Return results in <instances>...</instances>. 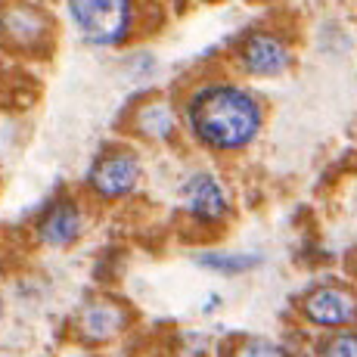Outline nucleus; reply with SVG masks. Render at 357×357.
Masks as SVG:
<instances>
[{"label": "nucleus", "mask_w": 357, "mask_h": 357, "mask_svg": "<svg viewBox=\"0 0 357 357\" xmlns=\"http://www.w3.org/2000/svg\"><path fill=\"white\" fill-rule=\"evenodd\" d=\"M183 121L196 143L215 153H239L261 134L264 109L245 87L230 81H208L199 84L183 102Z\"/></svg>", "instance_id": "1"}, {"label": "nucleus", "mask_w": 357, "mask_h": 357, "mask_svg": "<svg viewBox=\"0 0 357 357\" xmlns=\"http://www.w3.org/2000/svg\"><path fill=\"white\" fill-rule=\"evenodd\" d=\"M68 16L87 47L112 50L134 31V0H68Z\"/></svg>", "instance_id": "2"}, {"label": "nucleus", "mask_w": 357, "mask_h": 357, "mask_svg": "<svg viewBox=\"0 0 357 357\" xmlns=\"http://www.w3.org/2000/svg\"><path fill=\"white\" fill-rule=\"evenodd\" d=\"M143 177L140 159L130 149H112L102 153L97 162L87 168V190L97 199H125L137 190Z\"/></svg>", "instance_id": "3"}, {"label": "nucleus", "mask_w": 357, "mask_h": 357, "mask_svg": "<svg viewBox=\"0 0 357 357\" xmlns=\"http://www.w3.org/2000/svg\"><path fill=\"white\" fill-rule=\"evenodd\" d=\"M236 66L249 78H280L289 72L292 50L273 31H249L236 44Z\"/></svg>", "instance_id": "4"}, {"label": "nucleus", "mask_w": 357, "mask_h": 357, "mask_svg": "<svg viewBox=\"0 0 357 357\" xmlns=\"http://www.w3.org/2000/svg\"><path fill=\"white\" fill-rule=\"evenodd\" d=\"M301 317L320 329H348L357 320V298L345 286L320 283L301 295Z\"/></svg>", "instance_id": "5"}, {"label": "nucleus", "mask_w": 357, "mask_h": 357, "mask_svg": "<svg viewBox=\"0 0 357 357\" xmlns=\"http://www.w3.org/2000/svg\"><path fill=\"white\" fill-rule=\"evenodd\" d=\"M181 199H183L187 215L193 218L199 227H215V224L227 221V215H230L227 190H224V183L211 171L190 174L181 187Z\"/></svg>", "instance_id": "6"}, {"label": "nucleus", "mask_w": 357, "mask_h": 357, "mask_svg": "<svg viewBox=\"0 0 357 357\" xmlns=\"http://www.w3.org/2000/svg\"><path fill=\"white\" fill-rule=\"evenodd\" d=\"M81 230H84V211H81V205L75 202L72 196L53 199L38 215V224H34L38 239L44 245H50V249H66V245H72L75 239L81 236Z\"/></svg>", "instance_id": "7"}, {"label": "nucleus", "mask_w": 357, "mask_h": 357, "mask_svg": "<svg viewBox=\"0 0 357 357\" xmlns=\"http://www.w3.org/2000/svg\"><path fill=\"white\" fill-rule=\"evenodd\" d=\"M0 34L16 47H40L50 34V22L38 6L10 3L6 10H0Z\"/></svg>", "instance_id": "8"}, {"label": "nucleus", "mask_w": 357, "mask_h": 357, "mask_svg": "<svg viewBox=\"0 0 357 357\" xmlns=\"http://www.w3.org/2000/svg\"><path fill=\"white\" fill-rule=\"evenodd\" d=\"M128 326V314L121 305L115 301H106V298H97L81 311L78 317V329L84 339L91 342H109Z\"/></svg>", "instance_id": "9"}, {"label": "nucleus", "mask_w": 357, "mask_h": 357, "mask_svg": "<svg viewBox=\"0 0 357 357\" xmlns=\"http://www.w3.org/2000/svg\"><path fill=\"white\" fill-rule=\"evenodd\" d=\"M196 264L211 273H221V277H243L264 264V258L255 252H199Z\"/></svg>", "instance_id": "10"}, {"label": "nucleus", "mask_w": 357, "mask_h": 357, "mask_svg": "<svg viewBox=\"0 0 357 357\" xmlns=\"http://www.w3.org/2000/svg\"><path fill=\"white\" fill-rule=\"evenodd\" d=\"M134 128L140 130L143 137H149V140H171L174 128H177V119L168 102H146V106L137 112Z\"/></svg>", "instance_id": "11"}, {"label": "nucleus", "mask_w": 357, "mask_h": 357, "mask_svg": "<svg viewBox=\"0 0 357 357\" xmlns=\"http://www.w3.org/2000/svg\"><path fill=\"white\" fill-rule=\"evenodd\" d=\"M317 357H357V333L354 329L329 333L317 345Z\"/></svg>", "instance_id": "12"}, {"label": "nucleus", "mask_w": 357, "mask_h": 357, "mask_svg": "<svg viewBox=\"0 0 357 357\" xmlns=\"http://www.w3.org/2000/svg\"><path fill=\"white\" fill-rule=\"evenodd\" d=\"M236 357H289V354H286V348H280L271 339H245L239 345Z\"/></svg>", "instance_id": "13"}, {"label": "nucleus", "mask_w": 357, "mask_h": 357, "mask_svg": "<svg viewBox=\"0 0 357 357\" xmlns=\"http://www.w3.org/2000/svg\"><path fill=\"white\" fill-rule=\"evenodd\" d=\"M0 317H3V298H0Z\"/></svg>", "instance_id": "14"}, {"label": "nucleus", "mask_w": 357, "mask_h": 357, "mask_svg": "<svg viewBox=\"0 0 357 357\" xmlns=\"http://www.w3.org/2000/svg\"><path fill=\"white\" fill-rule=\"evenodd\" d=\"M0 357H6V354H0Z\"/></svg>", "instance_id": "15"}]
</instances>
